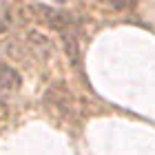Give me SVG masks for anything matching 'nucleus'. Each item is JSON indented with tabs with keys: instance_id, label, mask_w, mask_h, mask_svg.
Wrapping results in <instances>:
<instances>
[{
	"instance_id": "1",
	"label": "nucleus",
	"mask_w": 155,
	"mask_h": 155,
	"mask_svg": "<svg viewBox=\"0 0 155 155\" xmlns=\"http://www.w3.org/2000/svg\"><path fill=\"white\" fill-rule=\"evenodd\" d=\"M20 87V75L9 64H0V102L13 95Z\"/></svg>"
},
{
	"instance_id": "2",
	"label": "nucleus",
	"mask_w": 155,
	"mask_h": 155,
	"mask_svg": "<svg viewBox=\"0 0 155 155\" xmlns=\"http://www.w3.org/2000/svg\"><path fill=\"white\" fill-rule=\"evenodd\" d=\"M53 2H69V0H53Z\"/></svg>"
}]
</instances>
